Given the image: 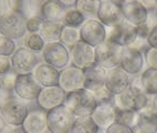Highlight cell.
<instances>
[{
    "label": "cell",
    "mask_w": 157,
    "mask_h": 133,
    "mask_svg": "<svg viewBox=\"0 0 157 133\" xmlns=\"http://www.w3.org/2000/svg\"><path fill=\"white\" fill-rule=\"evenodd\" d=\"M148 100L149 96L144 92L140 85L138 76L136 80L132 79V84L127 90L113 98V102L117 110H133L137 112L145 108Z\"/></svg>",
    "instance_id": "cell-1"
},
{
    "label": "cell",
    "mask_w": 157,
    "mask_h": 133,
    "mask_svg": "<svg viewBox=\"0 0 157 133\" xmlns=\"http://www.w3.org/2000/svg\"><path fill=\"white\" fill-rule=\"evenodd\" d=\"M64 105L75 115V118L91 116L98 105V100L92 92L83 88L81 90L67 93Z\"/></svg>",
    "instance_id": "cell-2"
},
{
    "label": "cell",
    "mask_w": 157,
    "mask_h": 133,
    "mask_svg": "<svg viewBox=\"0 0 157 133\" xmlns=\"http://www.w3.org/2000/svg\"><path fill=\"white\" fill-rule=\"evenodd\" d=\"M0 34L14 41L23 39L27 34V18L13 10L6 11L0 16Z\"/></svg>",
    "instance_id": "cell-3"
},
{
    "label": "cell",
    "mask_w": 157,
    "mask_h": 133,
    "mask_svg": "<svg viewBox=\"0 0 157 133\" xmlns=\"http://www.w3.org/2000/svg\"><path fill=\"white\" fill-rule=\"evenodd\" d=\"M29 110L30 109L28 107V102L23 101L17 96H13L3 104L0 114L6 121L8 127H20L28 115Z\"/></svg>",
    "instance_id": "cell-4"
},
{
    "label": "cell",
    "mask_w": 157,
    "mask_h": 133,
    "mask_svg": "<svg viewBox=\"0 0 157 133\" xmlns=\"http://www.w3.org/2000/svg\"><path fill=\"white\" fill-rule=\"evenodd\" d=\"M75 115L64 104L47 112L48 131L50 133H70Z\"/></svg>",
    "instance_id": "cell-5"
},
{
    "label": "cell",
    "mask_w": 157,
    "mask_h": 133,
    "mask_svg": "<svg viewBox=\"0 0 157 133\" xmlns=\"http://www.w3.org/2000/svg\"><path fill=\"white\" fill-rule=\"evenodd\" d=\"M122 52L123 47L106 39L95 48V63L107 70L120 67Z\"/></svg>",
    "instance_id": "cell-6"
},
{
    "label": "cell",
    "mask_w": 157,
    "mask_h": 133,
    "mask_svg": "<svg viewBox=\"0 0 157 133\" xmlns=\"http://www.w3.org/2000/svg\"><path fill=\"white\" fill-rule=\"evenodd\" d=\"M41 56L43 62L52 65L58 70H62L71 65L70 50L60 41L45 43Z\"/></svg>",
    "instance_id": "cell-7"
},
{
    "label": "cell",
    "mask_w": 157,
    "mask_h": 133,
    "mask_svg": "<svg viewBox=\"0 0 157 133\" xmlns=\"http://www.w3.org/2000/svg\"><path fill=\"white\" fill-rule=\"evenodd\" d=\"M80 37L83 42L96 48L107 39V28L96 18H87L80 27Z\"/></svg>",
    "instance_id": "cell-8"
},
{
    "label": "cell",
    "mask_w": 157,
    "mask_h": 133,
    "mask_svg": "<svg viewBox=\"0 0 157 133\" xmlns=\"http://www.w3.org/2000/svg\"><path fill=\"white\" fill-rule=\"evenodd\" d=\"M10 59H11L12 70L17 74L32 73L36 65L40 63L38 53L29 50L23 45L18 47Z\"/></svg>",
    "instance_id": "cell-9"
},
{
    "label": "cell",
    "mask_w": 157,
    "mask_h": 133,
    "mask_svg": "<svg viewBox=\"0 0 157 133\" xmlns=\"http://www.w3.org/2000/svg\"><path fill=\"white\" fill-rule=\"evenodd\" d=\"M145 58L144 51L140 49L129 45L123 48L120 67L131 76H140L145 69Z\"/></svg>",
    "instance_id": "cell-10"
},
{
    "label": "cell",
    "mask_w": 157,
    "mask_h": 133,
    "mask_svg": "<svg viewBox=\"0 0 157 133\" xmlns=\"http://www.w3.org/2000/svg\"><path fill=\"white\" fill-rule=\"evenodd\" d=\"M41 89V85L38 83L32 73L18 74L14 82L13 93L23 101L33 102L36 100Z\"/></svg>",
    "instance_id": "cell-11"
},
{
    "label": "cell",
    "mask_w": 157,
    "mask_h": 133,
    "mask_svg": "<svg viewBox=\"0 0 157 133\" xmlns=\"http://www.w3.org/2000/svg\"><path fill=\"white\" fill-rule=\"evenodd\" d=\"M137 39L136 27L124 19L112 28L107 29V40L121 45L123 48L129 47Z\"/></svg>",
    "instance_id": "cell-12"
},
{
    "label": "cell",
    "mask_w": 157,
    "mask_h": 133,
    "mask_svg": "<svg viewBox=\"0 0 157 133\" xmlns=\"http://www.w3.org/2000/svg\"><path fill=\"white\" fill-rule=\"evenodd\" d=\"M59 87L64 92L70 93L84 88V70L70 65L60 70Z\"/></svg>",
    "instance_id": "cell-13"
},
{
    "label": "cell",
    "mask_w": 157,
    "mask_h": 133,
    "mask_svg": "<svg viewBox=\"0 0 157 133\" xmlns=\"http://www.w3.org/2000/svg\"><path fill=\"white\" fill-rule=\"evenodd\" d=\"M67 92L61 89L59 85L47 87L40 90V93L36 100V104L38 108L44 111H50L52 109L64 104Z\"/></svg>",
    "instance_id": "cell-14"
},
{
    "label": "cell",
    "mask_w": 157,
    "mask_h": 133,
    "mask_svg": "<svg viewBox=\"0 0 157 133\" xmlns=\"http://www.w3.org/2000/svg\"><path fill=\"white\" fill-rule=\"evenodd\" d=\"M71 65L86 70L93 65H95V48L80 40L72 49H70Z\"/></svg>",
    "instance_id": "cell-15"
},
{
    "label": "cell",
    "mask_w": 157,
    "mask_h": 133,
    "mask_svg": "<svg viewBox=\"0 0 157 133\" xmlns=\"http://www.w3.org/2000/svg\"><path fill=\"white\" fill-rule=\"evenodd\" d=\"M96 19L100 20L107 29L112 28L122 20H124L122 7L114 2L113 0H103L100 1Z\"/></svg>",
    "instance_id": "cell-16"
},
{
    "label": "cell",
    "mask_w": 157,
    "mask_h": 133,
    "mask_svg": "<svg viewBox=\"0 0 157 133\" xmlns=\"http://www.w3.org/2000/svg\"><path fill=\"white\" fill-rule=\"evenodd\" d=\"M131 84H132V76L126 73L121 67H116L107 71L105 87L113 96L121 94L122 92L127 90Z\"/></svg>",
    "instance_id": "cell-17"
},
{
    "label": "cell",
    "mask_w": 157,
    "mask_h": 133,
    "mask_svg": "<svg viewBox=\"0 0 157 133\" xmlns=\"http://www.w3.org/2000/svg\"><path fill=\"white\" fill-rule=\"evenodd\" d=\"M22 133H47L48 132V122H47V111L42 109L32 108L20 127Z\"/></svg>",
    "instance_id": "cell-18"
},
{
    "label": "cell",
    "mask_w": 157,
    "mask_h": 133,
    "mask_svg": "<svg viewBox=\"0 0 157 133\" xmlns=\"http://www.w3.org/2000/svg\"><path fill=\"white\" fill-rule=\"evenodd\" d=\"M116 115H117V109L112 100V101L98 102L93 113L91 114V118L95 122L98 129L105 130L114 122H116Z\"/></svg>",
    "instance_id": "cell-19"
},
{
    "label": "cell",
    "mask_w": 157,
    "mask_h": 133,
    "mask_svg": "<svg viewBox=\"0 0 157 133\" xmlns=\"http://www.w3.org/2000/svg\"><path fill=\"white\" fill-rule=\"evenodd\" d=\"M107 69L98 65H93L89 69L84 70V89L92 92L93 94L105 89Z\"/></svg>",
    "instance_id": "cell-20"
},
{
    "label": "cell",
    "mask_w": 157,
    "mask_h": 133,
    "mask_svg": "<svg viewBox=\"0 0 157 133\" xmlns=\"http://www.w3.org/2000/svg\"><path fill=\"white\" fill-rule=\"evenodd\" d=\"M32 74L38 81V83L41 85V88L59 85L60 70L48 63L40 62L33 70Z\"/></svg>",
    "instance_id": "cell-21"
},
{
    "label": "cell",
    "mask_w": 157,
    "mask_h": 133,
    "mask_svg": "<svg viewBox=\"0 0 157 133\" xmlns=\"http://www.w3.org/2000/svg\"><path fill=\"white\" fill-rule=\"evenodd\" d=\"M122 11H123L124 19L134 25L135 27L145 23L148 18V10L138 0L122 6Z\"/></svg>",
    "instance_id": "cell-22"
},
{
    "label": "cell",
    "mask_w": 157,
    "mask_h": 133,
    "mask_svg": "<svg viewBox=\"0 0 157 133\" xmlns=\"http://www.w3.org/2000/svg\"><path fill=\"white\" fill-rule=\"evenodd\" d=\"M136 127L147 133L157 132V112L153 105V96H149L147 105L140 111L138 123Z\"/></svg>",
    "instance_id": "cell-23"
},
{
    "label": "cell",
    "mask_w": 157,
    "mask_h": 133,
    "mask_svg": "<svg viewBox=\"0 0 157 133\" xmlns=\"http://www.w3.org/2000/svg\"><path fill=\"white\" fill-rule=\"evenodd\" d=\"M65 10L58 0H48L41 6L40 16L45 21H62Z\"/></svg>",
    "instance_id": "cell-24"
},
{
    "label": "cell",
    "mask_w": 157,
    "mask_h": 133,
    "mask_svg": "<svg viewBox=\"0 0 157 133\" xmlns=\"http://www.w3.org/2000/svg\"><path fill=\"white\" fill-rule=\"evenodd\" d=\"M9 10L22 14L27 19L34 16H40L41 6H38L32 0H8Z\"/></svg>",
    "instance_id": "cell-25"
},
{
    "label": "cell",
    "mask_w": 157,
    "mask_h": 133,
    "mask_svg": "<svg viewBox=\"0 0 157 133\" xmlns=\"http://www.w3.org/2000/svg\"><path fill=\"white\" fill-rule=\"evenodd\" d=\"M140 85L148 96H156L157 94V69L147 68L138 76Z\"/></svg>",
    "instance_id": "cell-26"
},
{
    "label": "cell",
    "mask_w": 157,
    "mask_h": 133,
    "mask_svg": "<svg viewBox=\"0 0 157 133\" xmlns=\"http://www.w3.org/2000/svg\"><path fill=\"white\" fill-rule=\"evenodd\" d=\"M63 23L61 21H45L40 29L39 34L42 37L45 43L60 41Z\"/></svg>",
    "instance_id": "cell-27"
},
{
    "label": "cell",
    "mask_w": 157,
    "mask_h": 133,
    "mask_svg": "<svg viewBox=\"0 0 157 133\" xmlns=\"http://www.w3.org/2000/svg\"><path fill=\"white\" fill-rule=\"evenodd\" d=\"M98 127L95 124L91 116L75 118L70 133H98Z\"/></svg>",
    "instance_id": "cell-28"
},
{
    "label": "cell",
    "mask_w": 157,
    "mask_h": 133,
    "mask_svg": "<svg viewBox=\"0 0 157 133\" xmlns=\"http://www.w3.org/2000/svg\"><path fill=\"white\" fill-rule=\"evenodd\" d=\"M80 40H81V37H80V28H73V27L63 25L61 37H60V42L62 45H64L70 50Z\"/></svg>",
    "instance_id": "cell-29"
},
{
    "label": "cell",
    "mask_w": 157,
    "mask_h": 133,
    "mask_svg": "<svg viewBox=\"0 0 157 133\" xmlns=\"http://www.w3.org/2000/svg\"><path fill=\"white\" fill-rule=\"evenodd\" d=\"M85 20H86V18H85L84 14L78 11V9L74 7V8H70L65 10L61 22L63 23V25L73 27V28H80L84 23Z\"/></svg>",
    "instance_id": "cell-30"
},
{
    "label": "cell",
    "mask_w": 157,
    "mask_h": 133,
    "mask_svg": "<svg viewBox=\"0 0 157 133\" xmlns=\"http://www.w3.org/2000/svg\"><path fill=\"white\" fill-rule=\"evenodd\" d=\"M45 45V41L39 33H30L27 32L23 37V47L29 50L33 51L36 53H41Z\"/></svg>",
    "instance_id": "cell-31"
},
{
    "label": "cell",
    "mask_w": 157,
    "mask_h": 133,
    "mask_svg": "<svg viewBox=\"0 0 157 133\" xmlns=\"http://www.w3.org/2000/svg\"><path fill=\"white\" fill-rule=\"evenodd\" d=\"M100 1L98 0H78L75 8L84 14L85 18H96Z\"/></svg>",
    "instance_id": "cell-32"
},
{
    "label": "cell",
    "mask_w": 157,
    "mask_h": 133,
    "mask_svg": "<svg viewBox=\"0 0 157 133\" xmlns=\"http://www.w3.org/2000/svg\"><path fill=\"white\" fill-rule=\"evenodd\" d=\"M138 115L140 112L133 110H117V115H116V122L125 124L127 127L135 129L138 123Z\"/></svg>",
    "instance_id": "cell-33"
},
{
    "label": "cell",
    "mask_w": 157,
    "mask_h": 133,
    "mask_svg": "<svg viewBox=\"0 0 157 133\" xmlns=\"http://www.w3.org/2000/svg\"><path fill=\"white\" fill-rule=\"evenodd\" d=\"M17 43L10 38L0 34V56L11 58V56L17 50Z\"/></svg>",
    "instance_id": "cell-34"
},
{
    "label": "cell",
    "mask_w": 157,
    "mask_h": 133,
    "mask_svg": "<svg viewBox=\"0 0 157 133\" xmlns=\"http://www.w3.org/2000/svg\"><path fill=\"white\" fill-rule=\"evenodd\" d=\"M18 74L14 72L13 70H11L8 73L0 76V88L3 90L8 91V92H12L13 93V87L16 79H17Z\"/></svg>",
    "instance_id": "cell-35"
},
{
    "label": "cell",
    "mask_w": 157,
    "mask_h": 133,
    "mask_svg": "<svg viewBox=\"0 0 157 133\" xmlns=\"http://www.w3.org/2000/svg\"><path fill=\"white\" fill-rule=\"evenodd\" d=\"M44 20L41 16H34L27 19V32L30 33H39L40 29L42 27Z\"/></svg>",
    "instance_id": "cell-36"
},
{
    "label": "cell",
    "mask_w": 157,
    "mask_h": 133,
    "mask_svg": "<svg viewBox=\"0 0 157 133\" xmlns=\"http://www.w3.org/2000/svg\"><path fill=\"white\" fill-rule=\"evenodd\" d=\"M144 58L147 68H156L157 69V48H147L144 50Z\"/></svg>",
    "instance_id": "cell-37"
},
{
    "label": "cell",
    "mask_w": 157,
    "mask_h": 133,
    "mask_svg": "<svg viewBox=\"0 0 157 133\" xmlns=\"http://www.w3.org/2000/svg\"><path fill=\"white\" fill-rule=\"evenodd\" d=\"M105 133H134V129L118 122H114L107 129H105Z\"/></svg>",
    "instance_id": "cell-38"
},
{
    "label": "cell",
    "mask_w": 157,
    "mask_h": 133,
    "mask_svg": "<svg viewBox=\"0 0 157 133\" xmlns=\"http://www.w3.org/2000/svg\"><path fill=\"white\" fill-rule=\"evenodd\" d=\"M12 70L11 59L9 57H3L0 56V76L8 73Z\"/></svg>",
    "instance_id": "cell-39"
},
{
    "label": "cell",
    "mask_w": 157,
    "mask_h": 133,
    "mask_svg": "<svg viewBox=\"0 0 157 133\" xmlns=\"http://www.w3.org/2000/svg\"><path fill=\"white\" fill-rule=\"evenodd\" d=\"M146 42H147V45L151 48H157V25H155L151 29L148 37L146 39Z\"/></svg>",
    "instance_id": "cell-40"
},
{
    "label": "cell",
    "mask_w": 157,
    "mask_h": 133,
    "mask_svg": "<svg viewBox=\"0 0 157 133\" xmlns=\"http://www.w3.org/2000/svg\"><path fill=\"white\" fill-rule=\"evenodd\" d=\"M151 27H149L147 23H143V25H138V27H136V30H137V38H140V39L142 40H146L147 39V37H148V33L149 31H151Z\"/></svg>",
    "instance_id": "cell-41"
},
{
    "label": "cell",
    "mask_w": 157,
    "mask_h": 133,
    "mask_svg": "<svg viewBox=\"0 0 157 133\" xmlns=\"http://www.w3.org/2000/svg\"><path fill=\"white\" fill-rule=\"evenodd\" d=\"M13 96H14V93H12V92H8V91L3 90V89L0 88V111H1V109H2L3 104H5L9 99L13 98Z\"/></svg>",
    "instance_id": "cell-42"
},
{
    "label": "cell",
    "mask_w": 157,
    "mask_h": 133,
    "mask_svg": "<svg viewBox=\"0 0 157 133\" xmlns=\"http://www.w3.org/2000/svg\"><path fill=\"white\" fill-rule=\"evenodd\" d=\"M138 1H140L148 11L155 10V9L157 8V1H155V0H138Z\"/></svg>",
    "instance_id": "cell-43"
},
{
    "label": "cell",
    "mask_w": 157,
    "mask_h": 133,
    "mask_svg": "<svg viewBox=\"0 0 157 133\" xmlns=\"http://www.w3.org/2000/svg\"><path fill=\"white\" fill-rule=\"evenodd\" d=\"M58 1H59L65 9H70V8H74V7H75L78 0H58Z\"/></svg>",
    "instance_id": "cell-44"
},
{
    "label": "cell",
    "mask_w": 157,
    "mask_h": 133,
    "mask_svg": "<svg viewBox=\"0 0 157 133\" xmlns=\"http://www.w3.org/2000/svg\"><path fill=\"white\" fill-rule=\"evenodd\" d=\"M9 10L8 0H0V16Z\"/></svg>",
    "instance_id": "cell-45"
},
{
    "label": "cell",
    "mask_w": 157,
    "mask_h": 133,
    "mask_svg": "<svg viewBox=\"0 0 157 133\" xmlns=\"http://www.w3.org/2000/svg\"><path fill=\"white\" fill-rule=\"evenodd\" d=\"M7 129H8V124H7L6 121L3 120L1 114H0V133H6Z\"/></svg>",
    "instance_id": "cell-46"
},
{
    "label": "cell",
    "mask_w": 157,
    "mask_h": 133,
    "mask_svg": "<svg viewBox=\"0 0 157 133\" xmlns=\"http://www.w3.org/2000/svg\"><path fill=\"white\" fill-rule=\"evenodd\" d=\"M113 1L122 7V6H124V5H126V3L132 2V1H136V0H113Z\"/></svg>",
    "instance_id": "cell-47"
},
{
    "label": "cell",
    "mask_w": 157,
    "mask_h": 133,
    "mask_svg": "<svg viewBox=\"0 0 157 133\" xmlns=\"http://www.w3.org/2000/svg\"><path fill=\"white\" fill-rule=\"evenodd\" d=\"M32 1H33V2L36 3V5H38V6H42L43 3L47 2L48 0H32Z\"/></svg>",
    "instance_id": "cell-48"
},
{
    "label": "cell",
    "mask_w": 157,
    "mask_h": 133,
    "mask_svg": "<svg viewBox=\"0 0 157 133\" xmlns=\"http://www.w3.org/2000/svg\"><path fill=\"white\" fill-rule=\"evenodd\" d=\"M153 105H154L155 111L157 112V94L156 96H153Z\"/></svg>",
    "instance_id": "cell-49"
},
{
    "label": "cell",
    "mask_w": 157,
    "mask_h": 133,
    "mask_svg": "<svg viewBox=\"0 0 157 133\" xmlns=\"http://www.w3.org/2000/svg\"><path fill=\"white\" fill-rule=\"evenodd\" d=\"M134 133H147V132H144V131L140 130L138 127H135V129H134Z\"/></svg>",
    "instance_id": "cell-50"
},
{
    "label": "cell",
    "mask_w": 157,
    "mask_h": 133,
    "mask_svg": "<svg viewBox=\"0 0 157 133\" xmlns=\"http://www.w3.org/2000/svg\"><path fill=\"white\" fill-rule=\"evenodd\" d=\"M98 133H105V130H102V129H100Z\"/></svg>",
    "instance_id": "cell-51"
},
{
    "label": "cell",
    "mask_w": 157,
    "mask_h": 133,
    "mask_svg": "<svg viewBox=\"0 0 157 133\" xmlns=\"http://www.w3.org/2000/svg\"><path fill=\"white\" fill-rule=\"evenodd\" d=\"M155 14H156V18H157V8L155 9Z\"/></svg>",
    "instance_id": "cell-52"
},
{
    "label": "cell",
    "mask_w": 157,
    "mask_h": 133,
    "mask_svg": "<svg viewBox=\"0 0 157 133\" xmlns=\"http://www.w3.org/2000/svg\"><path fill=\"white\" fill-rule=\"evenodd\" d=\"M98 1H103V0H98Z\"/></svg>",
    "instance_id": "cell-53"
},
{
    "label": "cell",
    "mask_w": 157,
    "mask_h": 133,
    "mask_svg": "<svg viewBox=\"0 0 157 133\" xmlns=\"http://www.w3.org/2000/svg\"><path fill=\"white\" fill-rule=\"evenodd\" d=\"M155 1H157V0H155Z\"/></svg>",
    "instance_id": "cell-54"
},
{
    "label": "cell",
    "mask_w": 157,
    "mask_h": 133,
    "mask_svg": "<svg viewBox=\"0 0 157 133\" xmlns=\"http://www.w3.org/2000/svg\"><path fill=\"white\" fill-rule=\"evenodd\" d=\"M156 133H157V132H156Z\"/></svg>",
    "instance_id": "cell-55"
}]
</instances>
